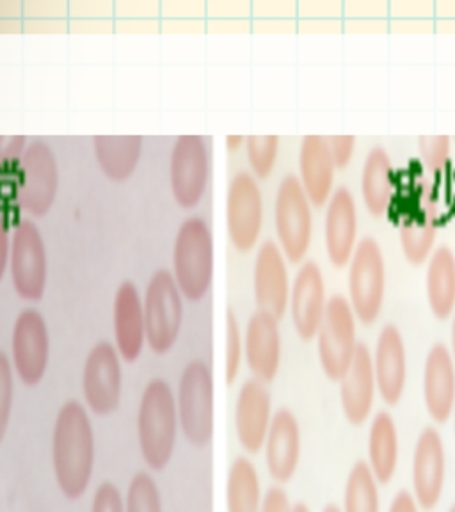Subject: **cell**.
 <instances>
[{
  "label": "cell",
  "instance_id": "d590c367",
  "mask_svg": "<svg viewBox=\"0 0 455 512\" xmlns=\"http://www.w3.org/2000/svg\"><path fill=\"white\" fill-rule=\"evenodd\" d=\"M244 354V338L240 333L239 320L232 308L226 312V383L232 386L239 376L240 361Z\"/></svg>",
  "mask_w": 455,
  "mask_h": 512
},
{
  "label": "cell",
  "instance_id": "74e56055",
  "mask_svg": "<svg viewBox=\"0 0 455 512\" xmlns=\"http://www.w3.org/2000/svg\"><path fill=\"white\" fill-rule=\"evenodd\" d=\"M450 136H420L418 150L424 160L425 168L432 173H440L450 159Z\"/></svg>",
  "mask_w": 455,
  "mask_h": 512
},
{
  "label": "cell",
  "instance_id": "bcb514c9",
  "mask_svg": "<svg viewBox=\"0 0 455 512\" xmlns=\"http://www.w3.org/2000/svg\"><path fill=\"white\" fill-rule=\"evenodd\" d=\"M448 351L452 354L455 363V310L454 315H452V331H450V349Z\"/></svg>",
  "mask_w": 455,
  "mask_h": 512
},
{
  "label": "cell",
  "instance_id": "681fc988",
  "mask_svg": "<svg viewBox=\"0 0 455 512\" xmlns=\"http://www.w3.org/2000/svg\"><path fill=\"white\" fill-rule=\"evenodd\" d=\"M450 418H454V434H455V404H454V409H452V416H450Z\"/></svg>",
  "mask_w": 455,
  "mask_h": 512
},
{
  "label": "cell",
  "instance_id": "8992f818",
  "mask_svg": "<svg viewBox=\"0 0 455 512\" xmlns=\"http://www.w3.org/2000/svg\"><path fill=\"white\" fill-rule=\"evenodd\" d=\"M349 264V304L354 317L363 324H374L383 308L386 288V267L379 242L374 237H363Z\"/></svg>",
  "mask_w": 455,
  "mask_h": 512
},
{
  "label": "cell",
  "instance_id": "d6a6232c",
  "mask_svg": "<svg viewBox=\"0 0 455 512\" xmlns=\"http://www.w3.org/2000/svg\"><path fill=\"white\" fill-rule=\"evenodd\" d=\"M342 512H381L379 482L365 461H358L347 475Z\"/></svg>",
  "mask_w": 455,
  "mask_h": 512
},
{
  "label": "cell",
  "instance_id": "603a6c76",
  "mask_svg": "<svg viewBox=\"0 0 455 512\" xmlns=\"http://www.w3.org/2000/svg\"><path fill=\"white\" fill-rule=\"evenodd\" d=\"M114 342L120 358L127 363L139 360L146 344L143 299L132 281H123L112 304Z\"/></svg>",
  "mask_w": 455,
  "mask_h": 512
},
{
  "label": "cell",
  "instance_id": "3957f363",
  "mask_svg": "<svg viewBox=\"0 0 455 512\" xmlns=\"http://www.w3.org/2000/svg\"><path fill=\"white\" fill-rule=\"evenodd\" d=\"M171 274L187 301L198 303L207 296L214 280V237L201 217H189L178 228Z\"/></svg>",
  "mask_w": 455,
  "mask_h": 512
},
{
  "label": "cell",
  "instance_id": "1f68e13d",
  "mask_svg": "<svg viewBox=\"0 0 455 512\" xmlns=\"http://www.w3.org/2000/svg\"><path fill=\"white\" fill-rule=\"evenodd\" d=\"M438 224L431 210L422 216H411L400 224V246L409 264L422 265L432 255Z\"/></svg>",
  "mask_w": 455,
  "mask_h": 512
},
{
  "label": "cell",
  "instance_id": "9a60e30c",
  "mask_svg": "<svg viewBox=\"0 0 455 512\" xmlns=\"http://www.w3.org/2000/svg\"><path fill=\"white\" fill-rule=\"evenodd\" d=\"M411 479V495L415 496L418 507L422 511H434L447 484L445 443L436 427H425L416 440Z\"/></svg>",
  "mask_w": 455,
  "mask_h": 512
},
{
  "label": "cell",
  "instance_id": "44dd1931",
  "mask_svg": "<svg viewBox=\"0 0 455 512\" xmlns=\"http://www.w3.org/2000/svg\"><path fill=\"white\" fill-rule=\"evenodd\" d=\"M376 393L372 352L367 344L360 342L354 352L351 367L340 379V404H342L345 420L354 427L365 424L372 415Z\"/></svg>",
  "mask_w": 455,
  "mask_h": 512
},
{
  "label": "cell",
  "instance_id": "ffe728a7",
  "mask_svg": "<svg viewBox=\"0 0 455 512\" xmlns=\"http://www.w3.org/2000/svg\"><path fill=\"white\" fill-rule=\"evenodd\" d=\"M326 304V287L319 265L315 262H306L297 271L288 301L292 324L304 342H310L317 336L320 322L326 312Z\"/></svg>",
  "mask_w": 455,
  "mask_h": 512
},
{
  "label": "cell",
  "instance_id": "2e32d148",
  "mask_svg": "<svg viewBox=\"0 0 455 512\" xmlns=\"http://www.w3.org/2000/svg\"><path fill=\"white\" fill-rule=\"evenodd\" d=\"M272 415L271 393L258 379H248L240 386L235 402V434L248 456H256L264 450Z\"/></svg>",
  "mask_w": 455,
  "mask_h": 512
},
{
  "label": "cell",
  "instance_id": "60d3db41",
  "mask_svg": "<svg viewBox=\"0 0 455 512\" xmlns=\"http://www.w3.org/2000/svg\"><path fill=\"white\" fill-rule=\"evenodd\" d=\"M292 502L283 486H272L264 493L260 512H292Z\"/></svg>",
  "mask_w": 455,
  "mask_h": 512
},
{
  "label": "cell",
  "instance_id": "7bdbcfd3",
  "mask_svg": "<svg viewBox=\"0 0 455 512\" xmlns=\"http://www.w3.org/2000/svg\"><path fill=\"white\" fill-rule=\"evenodd\" d=\"M9 249H11V240L8 237V223L0 210V281L4 280L8 271Z\"/></svg>",
  "mask_w": 455,
  "mask_h": 512
},
{
  "label": "cell",
  "instance_id": "9c48e42d",
  "mask_svg": "<svg viewBox=\"0 0 455 512\" xmlns=\"http://www.w3.org/2000/svg\"><path fill=\"white\" fill-rule=\"evenodd\" d=\"M20 171L18 205L29 216H47L59 191V169L52 148L41 139L27 144L20 159Z\"/></svg>",
  "mask_w": 455,
  "mask_h": 512
},
{
  "label": "cell",
  "instance_id": "7a4b0ae2",
  "mask_svg": "<svg viewBox=\"0 0 455 512\" xmlns=\"http://www.w3.org/2000/svg\"><path fill=\"white\" fill-rule=\"evenodd\" d=\"M178 413L175 393L168 381L155 377L141 395L137 411V441L146 466L153 472L166 470L175 454Z\"/></svg>",
  "mask_w": 455,
  "mask_h": 512
},
{
  "label": "cell",
  "instance_id": "cb8c5ba5",
  "mask_svg": "<svg viewBox=\"0 0 455 512\" xmlns=\"http://www.w3.org/2000/svg\"><path fill=\"white\" fill-rule=\"evenodd\" d=\"M424 402L434 424H447L455 404V363L445 344H434L427 352Z\"/></svg>",
  "mask_w": 455,
  "mask_h": 512
},
{
  "label": "cell",
  "instance_id": "f6af8a7d",
  "mask_svg": "<svg viewBox=\"0 0 455 512\" xmlns=\"http://www.w3.org/2000/svg\"><path fill=\"white\" fill-rule=\"evenodd\" d=\"M226 141H228V150H235V148H239L240 144L246 141V137L244 136H228L226 137Z\"/></svg>",
  "mask_w": 455,
  "mask_h": 512
},
{
  "label": "cell",
  "instance_id": "7402d4cb",
  "mask_svg": "<svg viewBox=\"0 0 455 512\" xmlns=\"http://www.w3.org/2000/svg\"><path fill=\"white\" fill-rule=\"evenodd\" d=\"M244 356L255 379L274 381L281 367L280 320L267 313H253L244 335Z\"/></svg>",
  "mask_w": 455,
  "mask_h": 512
},
{
  "label": "cell",
  "instance_id": "ba28073f",
  "mask_svg": "<svg viewBox=\"0 0 455 512\" xmlns=\"http://www.w3.org/2000/svg\"><path fill=\"white\" fill-rule=\"evenodd\" d=\"M47 248L40 228L31 219L16 224L8 271L16 296L24 301L40 303L47 288Z\"/></svg>",
  "mask_w": 455,
  "mask_h": 512
},
{
  "label": "cell",
  "instance_id": "4316f807",
  "mask_svg": "<svg viewBox=\"0 0 455 512\" xmlns=\"http://www.w3.org/2000/svg\"><path fill=\"white\" fill-rule=\"evenodd\" d=\"M379 486H388L399 466V432L393 416L379 411L368 431V459L365 461Z\"/></svg>",
  "mask_w": 455,
  "mask_h": 512
},
{
  "label": "cell",
  "instance_id": "f907efd6",
  "mask_svg": "<svg viewBox=\"0 0 455 512\" xmlns=\"http://www.w3.org/2000/svg\"><path fill=\"white\" fill-rule=\"evenodd\" d=\"M448 512H455V504L452 505V507H450V509H448Z\"/></svg>",
  "mask_w": 455,
  "mask_h": 512
},
{
  "label": "cell",
  "instance_id": "5b68a950",
  "mask_svg": "<svg viewBox=\"0 0 455 512\" xmlns=\"http://www.w3.org/2000/svg\"><path fill=\"white\" fill-rule=\"evenodd\" d=\"M146 344L155 354L175 347L184 322V297L168 269L153 272L143 299Z\"/></svg>",
  "mask_w": 455,
  "mask_h": 512
},
{
  "label": "cell",
  "instance_id": "e0dca14e",
  "mask_svg": "<svg viewBox=\"0 0 455 512\" xmlns=\"http://www.w3.org/2000/svg\"><path fill=\"white\" fill-rule=\"evenodd\" d=\"M301 448L303 438L296 415L290 409H278L272 415L264 445L265 466L274 484L283 486L296 477Z\"/></svg>",
  "mask_w": 455,
  "mask_h": 512
},
{
  "label": "cell",
  "instance_id": "6da1fadb",
  "mask_svg": "<svg viewBox=\"0 0 455 512\" xmlns=\"http://www.w3.org/2000/svg\"><path fill=\"white\" fill-rule=\"evenodd\" d=\"M52 468L61 493L79 500L95 468V432L79 400L64 402L52 431Z\"/></svg>",
  "mask_w": 455,
  "mask_h": 512
},
{
  "label": "cell",
  "instance_id": "d4e9b609",
  "mask_svg": "<svg viewBox=\"0 0 455 512\" xmlns=\"http://www.w3.org/2000/svg\"><path fill=\"white\" fill-rule=\"evenodd\" d=\"M358 235V210L356 201L347 187H338L328 201L324 239L329 260L335 267H345L351 262Z\"/></svg>",
  "mask_w": 455,
  "mask_h": 512
},
{
  "label": "cell",
  "instance_id": "8fae6325",
  "mask_svg": "<svg viewBox=\"0 0 455 512\" xmlns=\"http://www.w3.org/2000/svg\"><path fill=\"white\" fill-rule=\"evenodd\" d=\"M50 358V336L47 322L36 308L18 313L11 338V367L18 379L34 388L47 374Z\"/></svg>",
  "mask_w": 455,
  "mask_h": 512
},
{
  "label": "cell",
  "instance_id": "836d02e7",
  "mask_svg": "<svg viewBox=\"0 0 455 512\" xmlns=\"http://www.w3.org/2000/svg\"><path fill=\"white\" fill-rule=\"evenodd\" d=\"M125 512H162V496L148 472H137L128 484Z\"/></svg>",
  "mask_w": 455,
  "mask_h": 512
},
{
  "label": "cell",
  "instance_id": "b9f144b4",
  "mask_svg": "<svg viewBox=\"0 0 455 512\" xmlns=\"http://www.w3.org/2000/svg\"><path fill=\"white\" fill-rule=\"evenodd\" d=\"M25 141V136H0V164H11L16 159H22Z\"/></svg>",
  "mask_w": 455,
  "mask_h": 512
},
{
  "label": "cell",
  "instance_id": "4dcf8cb0",
  "mask_svg": "<svg viewBox=\"0 0 455 512\" xmlns=\"http://www.w3.org/2000/svg\"><path fill=\"white\" fill-rule=\"evenodd\" d=\"M264 489L255 464L249 457L233 459L226 482L228 512H260Z\"/></svg>",
  "mask_w": 455,
  "mask_h": 512
},
{
  "label": "cell",
  "instance_id": "484cf974",
  "mask_svg": "<svg viewBox=\"0 0 455 512\" xmlns=\"http://www.w3.org/2000/svg\"><path fill=\"white\" fill-rule=\"evenodd\" d=\"M335 162L324 136H306L299 152V182L313 207H324L333 194Z\"/></svg>",
  "mask_w": 455,
  "mask_h": 512
},
{
  "label": "cell",
  "instance_id": "7c38bea8",
  "mask_svg": "<svg viewBox=\"0 0 455 512\" xmlns=\"http://www.w3.org/2000/svg\"><path fill=\"white\" fill-rule=\"evenodd\" d=\"M210 159L205 139L194 134L176 137L169 159V184L176 203L194 208L207 191Z\"/></svg>",
  "mask_w": 455,
  "mask_h": 512
},
{
  "label": "cell",
  "instance_id": "52a82bcc",
  "mask_svg": "<svg viewBox=\"0 0 455 512\" xmlns=\"http://www.w3.org/2000/svg\"><path fill=\"white\" fill-rule=\"evenodd\" d=\"M320 367L331 381H340L351 367L358 347L356 317L349 299L336 294L329 297L326 312L317 331Z\"/></svg>",
  "mask_w": 455,
  "mask_h": 512
},
{
  "label": "cell",
  "instance_id": "83f0119b",
  "mask_svg": "<svg viewBox=\"0 0 455 512\" xmlns=\"http://www.w3.org/2000/svg\"><path fill=\"white\" fill-rule=\"evenodd\" d=\"M93 150L98 166L112 182H127L134 175L141 153V136H95Z\"/></svg>",
  "mask_w": 455,
  "mask_h": 512
},
{
  "label": "cell",
  "instance_id": "816d5d0a",
  "mask_svg": "<svg viewBox=\"0 0 455 512\" xmlns=\"http://www.w3.org/2000/svg\"><path fill=\"white\" fill-rule=\"evenodd\" d=\"M454 143H455V137H454Z\"/></svg>",
  "mask_w": 455,
  "mask_h": 512
},
{
  "label": "cell",
  "instance_id": "7dc6e473",
  "mask_svg": "<svg viewBox=\"0 0 455 512\" xmlns=\"http://www.w3.org/2000/svg\"><path fill=\"white\" fill-rule=\"evenodd\" d=\"M292 512H312V511H310V507H308V505L303 504V502H299V504H294V507H292Z\"/></svg>",
  "mask_w": 455,
  "mask_h": 512
},
{
  "label": "cell",
  "instance_id": "f546056e",
  "mask_svg": "<svg viewBox=\"0 0 455 512\" xmlns=\"http://www.w3.org/2000/svg\"><path fill=\"white\" fill-rule=\"evenodd\" d=\"M392 159L383 146H374L365 160L361 175V194L374 217L386 214L392 200Z\"/></svg>",
  "mask_w": 455,
  "mask_h": 512
},
{
  "label": "cell",
  "instance_id": "f1b7e54d",
  "mask_svg": "<svg viewBox=\"0 0 455 512\" xmlns=\"http://www.w3.org/2000/svg\"><path fill=\"white\" fill-rule=\"evenodd\" d=\"M427 301L436 319L447 320L454 315L455 255L448 246H440L429 258Z\"/></svg>",
  "mask_w": 455,
  "mask_h": 512
},
{
  "label": "cell",
  "instance_id": "30bf717a",
  "mask_svg": "<svg viewBox=\"0 0 455 512\" xmlns=\"http://www.w3.org/2000/svg\"><path fill=\"white\" fill-rule=\"evenodd\" d=\"M274 221L281 249L292 264L301 262L312 244V210L296 175L281 180L274 205Z\"/></svg>",
  "mask_w": 455,
  "mask_h": 512
},
{
  "label": "cell",
  "instance_id": "4fadbf2b",
  "mask_svg": "<svg viewBox=\"0 0 455 512\" xmlns=\"http://www.w3.org/2000/svg\"><path fill=\"white\" fill-rule=\"evenodd\" d=\"M226 223L233 248L240 253L255 248L264 224V200L260 185L248 171H239L228 185Z\"/></svg>",
  "mask_w": 455,
  "mask_h": 512
},
{
  "label": "cell",
  "instance_id": "ac0fdd59",
  "mask_svg": "<svg viewBox=\"0 0 455 512\" xmlns=\"http://www.w3.org/2000/svg\"><path fill=\"white\" fill-rule=\"evenodd\" d=\"M372 363L379 397L386 406H397L408 383V352L402 333L395 324H386L381 329Z\"/></svg>",
  "mask_w": 455,
  "mask_h": 512
},
{
  "label": "cell",
  "instance_id": "e575fe53",
  "mask_svg": "<svg viewBox=\"0 0 455 512\" xmlns=\"http://www.w3.org/2000/svg\"><path fill=\"white\" fill-rule=\"evenodd\" d=\"M249 166L258 178H267L274 171L280 153V137L249 136L246 137Z\"/></svg>",
  "mask_w": 455,
  "mask_h": 512
},
{
  "label": "cell",
  "instance_id": "8d00e7d4",
  "mask_svg": "<svg viewBox=\"0 0 455 512\" xmlns=\"http://www.w3.org/2000/svg\"><path fill=\"white\" fill-rule=\"evenodd\" d=\"M15 399V381H13V367L8 354L0 351V445L8 432L11 411Z\"/></svg>",
  "mask_w": 455,
  "mask_h": 512
},
{
  "label": "cell",
  "instance_id": "d6986e66",
  "mask_svg": "<svg viewBox=\"0 0 455 512\" xmlns=\"http://www.w3.org/2000/svg\"><path fill=\"white\" fill-rule=\"evenodd\" d=\"M255 299L258 312L283 319L290 301L287 264L276 242L265 240L255 260Z\"/></svg>",
  "mask_w": 455,
  "mask_h": 512
},
{
  "label": "cell",
  "instance_id": "ee69618b",
  "mask_svg": "<svg viewBox=\"0 0 455 512\" xmlns=\"http://www.w3.org/2000/svg\"><path fill=\"white\" fill-rule=\"evenodd\" d=\"M422 509L416 504L415 496L411 495L408 489L399 491L395 498H393L392 505L388 512H420Z\"/></svg>",
  "mask_w": 455,
  "mask_h": 512
},
{
  "label": "cell",
  "instance_id": "f35d334b",
  "mask_svg": "<svg viewBox=\"0 0 455 512\" xmlns=\"http://www.w3.org/2000/svg\"><path fill=\"white\" fill-rule=\"evenodd\" d=\"M91 512H125V498L121 496L120 489L109 480L102 482L93 496Z\"/></svg>",
  "mask_w": 455,
  "mask_h": 512
},
{
  "label": "cell",
  "instance_id": "277c9868",
  "mask_svg": "<svg viewBox=\"0 0 455 512\" xmlns=\"http://www.w3.org/2000/svg\"><path fill=\"white\" fill-rule=\"evenodd\" d=\"M178 427L192 447L203 448L214 438V376L203 360L185 365L176 393Z\"/></svg>",
  "mask_w": 455,
  "mask_h": 512
},
{
  "label": "cell",
  "instance_id": "c3c4849f",
  "mask_svg": "<svg viewBox=\"0 0 455 512\" xmlns=\"http://www.w3.org/2000/svg\"><path fill=\"white\" fill-rule=\"evenodd\" d=\"M322 512H342V509H340V507H338V505L329 504V505H326V507H324V509H322Z\"/></svg>",
  "mask_w": 455,
  "mask_h": 512
},
{
  "label": "cell",
  "instance_id": "5bb4252c",
  "mask_svg": "<svg viewBox=\"0 0 455 512\" xmlns=\"http://www.w3.org/2000/svg\"><path fill=\"white\" fill-rule=\"evenodd\" d=\"M82 395L96 416H111L120 408V354L111 342L93 345L82 370Z\"/></svg>",
  "mask_w": 455,
  "mask_h": 512
},
{
  "label": "cell",
  "instance_id": "ab89813d",
  "mask_svg": "<svg viewBox=\"0 0 455 512\" xmlns=\"http://www.w3.org/2000/svg\"><path fill=\"white\" fill-rule=\"evenodd\" d=\"M328 141L329 153L331 159L335 162V168L344 169L349 166L356 146V137L354 136H331L326 137Z\"/></svg>",
  "mask_w": 455,
  "mask_h": 512
}]
</instances>
